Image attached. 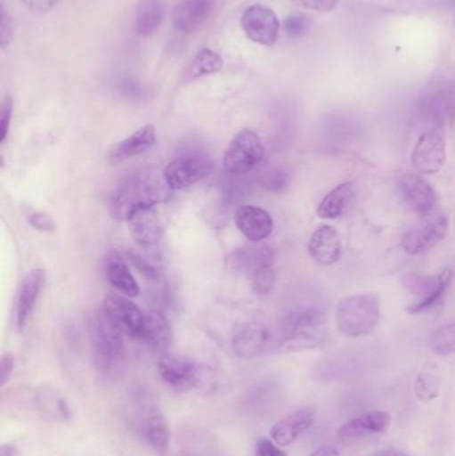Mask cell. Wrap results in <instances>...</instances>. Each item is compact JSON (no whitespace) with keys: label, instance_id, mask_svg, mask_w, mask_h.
<instances>
[{"label":"cell","instance_id":"cell-1","mask_svg":"<svg viewBox=\"0 0 455 456\" xmlns=\"http://www.w3.org/2000/svg\"><path fill=\"white\" fill-rule=\"evenodd\" d=\"M170 198L171 190L163 174L160 175L154 170L139 171L118 186L112 195V216L118 221H126L135 208L167 202Z\"/></svg>","mask_w":455,"mask_h":456},{"label":"cell","instance_id":"cell-2","mask_svg":"<svg viewBox=\"0 0 455 456\" xmlns=\"http://www.w3.org/2000/svg\"><path fill=\"white\" fill-rule=\"evenodd\" d=\"M326 339V314L317 305L294 308L283 318L277 346L283 353L320 347Z\"/></svg>","mask_w":455,"mask_h":456},{"label":"cell","instance_id":"cell-3","mask_svg":"<svg viewBox=\"0 0 455 456\" xmlns=\"http://www.w3.org/2000/svg\"><path fill=\"white\" fill-rule=\"evenodd\" d=\"M381 319L378 294H355L344 297L337 307L336 321L341 334L347 338L369 337Z\"/></svg>","mask_w":455,"mask_h":456},{"label":"cell","instance_id":"cell-4","mask_svg":"<svg viewBox=\"0 0 455 456\" xmlns=\"http://www.w3.org/2000/svg\"><path fill=\"white\" fill-rule=\"evenodd\" d=\"M123 332L118 329L103 310L96 314L93 324V346L95 364L104 375H115L122 369L125 362V339Z\"/></svg>","mask_w":455,"mask_h":456},{"label":"cell","instance_id":"cell-5","mask_svg":"<svg viewBox=\"0 0 455 456\" xmlns=\"http://www.w3.org/2000/svg\"><path fill=\"white\" fill-rule=\"evenodd\" d=\"M453 276L451 268H445L435 276L408 273L403 278V286L410 294L419 297L418 302L409 308V313L411 315H418L440 305L451 287Z\"/></svg>","mask_w":455,"mask_h":456},{"label":"cell","instance_id":"cell-6","mask_svg":"<svg viewBox=\"0 0 455 456\" xmlns=\"http://www.w3.org/2000/svg\"><path fill=\"white\" fill-rule=\"evenodd\" d=\"M451 227V216L445 210L438 208L429 216H421V221L403 233L402 248L409 255H419L429 251L446 238Z\"/></svg>","mask_w":455,"mask_h":456},{"label":"cell","instance_id":"cell-7","mask_svg":"<svg viewBox=\"0 0 455 456\" xmlns=\"http://www.w3.org/2000/svg\"><path fill=\"white\" fill-rule=\"evenodd\" d=\"M264 159V147L258 134L251 130L238 133L223 158V167L232 175H245L256 170Z\"/></svg>","mask_w":455,"mask_h":456},{"label":"cell","instance_id":"cell-8","mask_svg":"<svg viewBox=\"0 0 455 456\" xmlns=\"http://www.w3.org/2000/svg\"><path fill=\"white\" fill-rule=\"evenodd\" d=\"M213 171L214 163L207 155L187 154L168 163L163 176L171 191H178L203 181Z\"/></svg>","mask_w":455,"mask_h":456},{"label":"cell","instance_id":"cell-9","mask_svg":"<svg viewBox=\"0 0 455 456\" xmlns=\"http://www.w3.org/2000/svg\"><path fill=\"white\" fill-rule=\"evenodd\" d=\"M158 371L166 385L181 393L200 387L205 380V370L202 366L190 359L170 354H163L158 364Z\"/></svg>","mask_w":455,"mask_h":456},{"label":"cell","instance_id":"cell-10","mask_svg":"<svg viewBox=\"0 0 455 456\" xmlns=\"http://www.w3.org/2000/svg\"><path fill=\"white\" fill-rule=\"evenodd\" d=\"M398 190L409 210L425 216L438 210L440 198L435 187L418 173H405L398 179Z\"/></svg>","mask_w":455,"mask_h":456},{"label":"cell","instance_id":"cell-11","mask_svg":"<svg viewBox=\"0 0 455 456\" xmlns=\"http://www.w3.org/2000/svg\"><path fill=\"white\" fill-rule=\"evenodd\" d=\"M240 26L251 42L264 47L274 45L280 37V19L267 5L254 4L248 7L240 18Z\"/></svg>","mask_w":455,"mask_h":456},{"label":"cell","instance_id":"cell-12","mask_svg":"<svg viewBox=\"0 0 455 456\" xmlns=\"http://www.w3.org/2000/svg\"><path fill=\"white\" fill-rule=\"evenodd\" d=\"M446 162V143L438 130L424 131L411 152V163L421 175H435Z\"/></svg>","mask_w":455,"mask_h":456},{"label":"cell","instance_id":"cell-13","mask_svg":"<svg viewBox=\"0 0 455 456\" xmlns=\"http://www.w3.org/2000/svg\"><path fill=\"white\" fill-rule=\"evenodd\" d=\"M139 436L144 444L160 456H167L170 452L171 431L167 418L157 406L146 407L142 411L138 423Z\"/></svg>","mask_w":455,"mask_h":456},{"label":"cell","instance_id":"cell-14","mask_svg":"<svg viewBox=\"0 0 455 456\" xmlns=\"http://www.w3.org/2000/svg\"><path fill=\"white\" fill-rule=\"evenodd\" d=\"M102 310L123 334L131 338H138V339L141 338L144 314L135 303L128 300L127 297L109 295L104 299Z\"/></svg>","mask_w":455,"mask_h":456},{"label":"cell","instance_id":"cell-15","mask_svg":"<svg viewBox=\"0 0 455 456\" xmlns=\"http://www.w3.org/2000/svg\"><path fill=\"white\" fill-rule=\"evenodd\" d=\"M270 332L262 323L248 322L235 329L232 348L240 359H254L262 355L269 347Z\"/></svg>","mask_w":455,"mask_h":456},{"label":"cell","instance_id":"cell-16","mask_svg":"<svg viewBox=\"0 0 455 456\" xmlns=\"http://www.w3.org/2000/svg\"><path fill=\"white\" fill-rule=\"evenodd\" d=\"M134 240L142 247H152L160 240L162 227L154 206H141L126 219Z\"/></svg>","mask_w":455,"mask_h":456},{"label":"cell","instance_id":"cell-17","mask_svg":"<svg viewBox=\"0 0 455 456\" xmlns=\"http://www.w3.org/2000/svg\"><path fill=\"white\" fill-rule=\"evenodd\" d=\"M307 248L313 260L322 265H336L344 252L338 231L329 224L318 227L312 233Z\"/></svg>","mask_w":455,"mask_h":456},{"label":"cell","instance_id":"cell-18","mask_svg":"<svg viewBox=\"0 0 455 456\" xmlns=\"http://www.w3.org/2000/svg\"><path fill=\"white\" fill-rule=\"evenodd\" d=\"M235 224L248 240L259 243L272 235L274 221L264 208L256 206H243L235 213Z\"/></svg>","mask_w":455,"mask_h":456},{"label":"cell","instance_id":"cell-19","mask_svg":"<svg viewBox=\"0 0 455 456\" xmlns=\"http://www.w3.org/2000/svg\"><path fill=\"white\" fill-rule=\"evenodd\" d=\"M315 414L317 412L313 407L298 410L275 423L274 428L270 431V436L278 446H290L305 431L309 430L314 425Z\"/></svg>","mask_w":455,"mask_h":456},{"label":"cell","instance_id":"cell-20","mask_svg":"<svg viewBox=\"0 0 455 456\" xmlns=\"http://www.w3.org/2000/svg\"><path fill=\"white\" fill-rule=\"evenodd\" d=\"M392 423V418L385 411H370L345 423L338 431L341 441L368 438L385 433Z\"/></svg>","mask_w":455,"mask_h":456},{"label":"cell","instance_id":"cell-21","mask_svg":"<svg viewBox=\"0 0 455 456\" xmlns=\"http://www.w3.org/2000/svg\"><path fill=\"white\" fill-rule=\"evenodd\" d=\"M213 0H184L175 5L171 13V20L178 31H197L210 18Z\"/></svg>","mask_w":455,"mask_h":456},{"label":"cell","instance_id":"cell-22","mask_svg":"<svg viewBox=\"0 0 455 456\" xmlns=\"http://www.w3.org/2000/svg\"><path fill=\"white\" fill-rule=\"evenodd\" d=\"M155 143H157V131H155L154 126H143V127L135 131L133 135L119 142L110 151L109 159L107 160L111 165H118V163L125 162V160L143 154L147 150L154 147Z\"/></svg>","mask_w":455,"mask_h":456},{"label":"cell","instance_id":"cell-23","mask_svg":"<svg viewBox=\"0 0 455 456\" xmlns=\"http://www.w3.org/2000/svg\"><path fill=\"white\" fill-rule=\"evenodd\" d=\"M43 284H45V273L42 270H31L21 281L16 300V324L19 330H23L34 311L35 305L40 297Z\"/></svg>","mask_w":455,"mask_h":456},{"label":"cell","instance_id":"cell-24","mask_svg":"<svg viewBox=\"0 0 455 456\" xmlns=\"http://www.w3.org/2000/svg\"><path fill=\"white\" fill-rule=\"evenodd\" d=\"M151 350L166 353L173 343V329L165 314L152 310L144 314L141 338Z\"/></svg>","mask_w":455,"mask_h":456},{"label":"cell","instance_id":"cell-25","mask_svg":"<svg viewBox=\"0 0 455 456\" xmlns=\"http://www.w3.org/2000/svg\"><path fill=\"white\" fill-rule=\"evenodd\" d=\"M274 252L267 246H248L232 252L229 265L232 271L250 278L261 268L272 265Z\"/></svg>","mask_w":455,"mask_h":456},{"label":"cell","instance_id":"cell-26","mask_svg":"<svg viewBox=\"0 0 455 456\" xmlns=\"http://www.w3.org/2000/svg\"><path fill=\"white\" fill-rule=\"evenodd\" d=\"M165 0H139L134 16V31L142 39L151 37L165 19Z\"/></svg>","mask_w":455,"mask_h":456},{"label":"cell","instance_id":"cell-27","mask_svg":"<svg viewBox=\"0 0 455 456\" xmlns=\"http://www.w3.org/2000/svg\"><path fill=\"white\" fill-rule=\"evenodd\" d=\"M106 276L110 286L123 297H135L141 294L138 281H135L127 263L119 254H111L107 257Z\"/></svg>","mask_w":455,"mask_h":456},{"label":"cell","instance_id":"cell-28","mask_svg":"<svg viewBox=\"0 0 455 456\" xmlns=\"http://www.w3.org/2000/svg\"><path fill=\"white\" fill-rule=\"evenodd\" d=\"M353 192H354V187L352 182H345L331 190L318 206V216L329 221L341 218L352 200Z\"/></svg>","mask_w":455,"mask_h":456},{"label":"cell","instance_id":"cell-29","mask_svg":"<svg viewBox=\"0 0 455 456\" xmlns=\"http://www.w3.org/2000/svg\"><path fill=\"white\" fill-rule=\"evenodd\" d=\"M223 69V59L211 48H202L195 53L184 71V82H194L210 77Z\"/></svg>","mask_w":455,"mask_h":456},{"label":"cell","instance_id":"cell-30","mask_svg":"<svg viewBox=\"0 0 455 456\" xmlns=\"http://www.w3.org/2000/svg\"><path fill=\"white\" fill-rule=\"evenodd\" d=\"M37 404L45 417L58 422H69L71 419V410L67 402L53 391L42 390L37 395Z\"/></svg>","mask_w":455,"mask_h":456},{"label":"cell","instance_id":"cell-31","mask_svg":"<svg viewBox=\"0 0 455 456\" xmlns=\"http://www.w3.org/2000/svg\"><path fill=\"white\" fill-rule=\"evenodd\" d=\"M430 348L440 356H448L455 353V321L437 327L430 334Z\"/></svg>","mask_w":455,"mask_h":456},{"label":"cell","instance_id":"cell-32","mask_svg":"<svg viewBox=\"0 0 455 456\" xmlns=\"http://www.w3.org/2000/svg\"><path fill=\"white\" fill-rule=\"evenodd\" d=\"M416 394L419 401L432 402L440 394V379L429 370L419 372L416 382Z\"/></svg>","mask_w":455,"mask_h":456},{"label":"cell","instance_id":"cell-33","mask_svg":"<svg viewBox=\"0 0 455 456\" xmlns=\"http://www.w3.org/2000/svg\"><path fill=\"white\" fill-rule=\"evenodd\" d=\"M251 289L256 295H267L272 292L275 283V271L272 265L261 268L250 276Z\"/></svg>","mask_w":455,"mask_h":456},{"label":"cell","instance_id":"cell-34","mask_svg":"<svg viewBox=\"0 0 455 456\" xmlns=\"http://www.w3.org/2000/svg\"><path fill=\"white\" fill-rule=\"evenodd\" d=\"M310 28L309 18H306L301 13H293V15L286 18L283 21V29H285L288 37L297 39V37H302Z\"/></svg>","mask_w":455,"mask_h":456},{"label":"cell","instance_id":"cell-35","mask_svg":"<svg viewBox=\"0 0 455 456\" xmlns=\"http://www.w3.org/2000/svg\"><path fill=\"white\" fill-rule=\"evenodd\" d=\"M26 219L35 230L40 232H55V222L45 211L29 210V213L26 214Z\"/></svg>","mask_w":455,"mask_h":456},{"label":"cell","instance_id":"cell-36","mask_svg":"<svg viewBox=\"0 0 455 456\" xmlns=\"http://www.w3.org/2000/svg\"><path fill=\"white\" fill-rule=\"evenodd\" d=\"M13 99L11 95H5L0 107V143H4L10 131L11 119H12Z\"/></svg>","mask_w":455,"mask_h":456},{"label":"cell","instance_id":"cell-37","mask_svg":"<svg viewBox=\"0 0 455 456\" xmlns=\"http://www.w3.org/2000/svg\"><path fill=\"white\" fill-rule=\"evenodd\" d=\"M288 176L285 171L282 170H274L272 173L266 174L264 175V181H262V184H264V189L270 190V191H282L288 187Z\"/></svg>","mask_w":455,"mask_h":456},{"label":"cell","instance_id":"cell-38","mask_svg":"<svg viewBox=\"0 0 455 456\" xmlns=\"http://www.w3.org/2000/svg\"><path fill=\"white\" fill-rule=\"evenodd\" d=\"M128 260L133 263L134 267H135L144 278L150 279V281H159V273H158L157 268H155L151 263L143 259L141 255L130 252V254H128Z\"/></svg>","mask_w":455,"mask_h":456},{"label":"cell","instance_id":"cell-39","mask_svg":"<svg viewBox=\"0 0 455 456\" xmlns=\"http://www.w3.org/2000/svg\"><path fill=\"white\" fill-rule=\"evenodd\" d=\"M294 4L305 10L317 11V12H329L338 4L339 0H293Z\"/></svg>","mask_w":455,"mask_h":456},{"label":"cell","instance_id":"cell-40","mask_svg":"<svg viewBox=\"0 0 455 456\" xmlns=\"http://www.w3.org/2000/svg\"><path fill=\"white\" fill-rule=\"evenodd\" d=\"M256 456H288L272 439L261 438L256 444Z\"/></svg>","mask_w":455,"mask_h":456},{"label":"cell","instance_id":"cell-41","mask_svg":"<svg viewBox=\"0 0 455 456\" xmlns=\"http://www.w3.org/2000/svg\"><path fill=\"white\" fill-rule=\"evenodd\" d=\"M13 37L12 18L8 15L7 10L2 8V24H0V45L3 50L10 45Z\"/></svg>","mask_w":455,"mask_h":456},{"label":"cell","instance_id":"cell-42","mask_svg":"<svg viewBox=\"0 0 455 456\" xmlns=\"http://www.w3.org/2000/svg\"><path fill=\"white\" fill-rule=\"evenodd\" d=\"M20 2L32 12L45 13L53 10L59 0H20Z\"/></svg>","mask_w":455,"mask_h":456},{"label":"cell","instance_id":"cell-43","mask_svg":"<svg viewBox=\"0 0 455 456\" xmlns=\"http://www.w3.org/2000/svg\"><path fill=\"white\" fill-rule=\"evenodd\" d=\"M13 367H15V363H13L12 356L4 354L2 363H0V385H7L8 380L11 379V375H12Z\"/></svg>","mask_w":455,"mask_h":456},{"label":"cell","instance_id":"cell-44","mask_svg":"<svg viewBox=\"0 0 455 456\" xmlns=\"http://www.w3.org/2000/svg\"><path fill=\"white\" fill-rule=\"evenodd\" d=\"M310 456H339V452L337 447L334 446H325L318 449L317 452H313Z\"/></svg>","mask_w":455,"mask_h":456},{"label":"cell","instance_id":"cell-45","mask_svg":"<svg viewBox=\"0 0 455 456\" xmlns=\"http://www.w3.org/2000/svg\"><path fill=\"white\" fill-rule=\"evenodd\" d=\"M0 456H19V452L15 444H3V446L0 447Z\"/></svg>","mask_w":455,"mask_h":456},{"label":"cell","instance_id":"cell-46","mask_svg":"<svg viewBox=\"0 0 455 456\" xmlns=\"http://www.w3.org/2000/svg\"><path fill=\"white\" fill-rule=\"evenodd\" d=\"M373 456H408L403 452H398V450H382V452H376Z\"/></svg>","mask_w":455,"mask_h":456},{"label":"cell","instance_id":"cell-47","mask_svg":"<svg viewBox=\"0 0 455 456\" xmlns=\"http://www.w3.org/2000/svg\"><path fill=\"white\" fill-rule=\"evenodd\" d=\"M181 456H197V455H194V454H187V452H186V454H182Z\"/></svg>","mask_w":455,"mask_h":456}]
</instances>
